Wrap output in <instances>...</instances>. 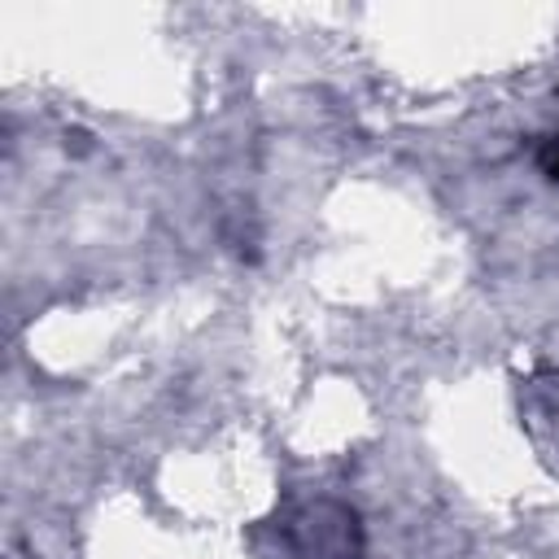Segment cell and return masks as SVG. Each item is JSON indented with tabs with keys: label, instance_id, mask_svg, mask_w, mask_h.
I'll return each mask as SVG.
<instances>
[{
	"label": "cell",
	"instance_id": "1",
	"mask_svg": "<svg viewBox=\"0 0 559 559\" xmlns=\"http://www.w3.org/2000/svg\"><path fill=\"white\" fill-rule=\"evenodd\" d=\"M537 162H542V175L559 183V135H550V140L542 144V153H537Z\"/></svg>",
	"mask_w": 559,
	"mask_h": 559
}]
</instances>
